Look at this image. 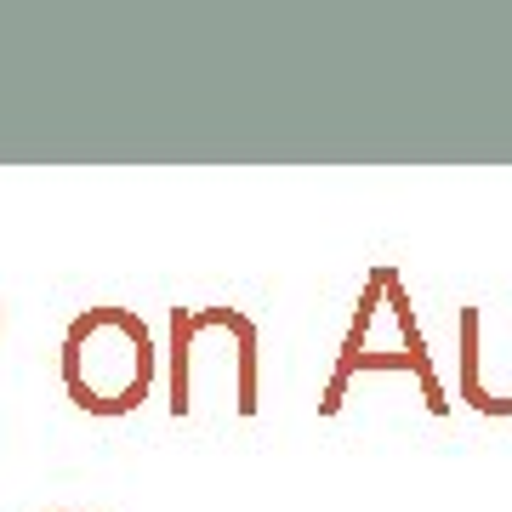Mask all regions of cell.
<instances>
[{"instance_id": "obj_1", "label": "cell", "mask_w": 512, "mask_h": 512, "mask_svg": "<svg viewBox=\"0 0 512 512\" xmlns=\"http://www.w3.org/2000/svg\"><path fill=\"white\" fill-rule=\"evenodd\" d=\"M154 382V336L126 308L80 313L63 336V387L92 416H126L137 410Z\"/></svg>"}]
</instances>
